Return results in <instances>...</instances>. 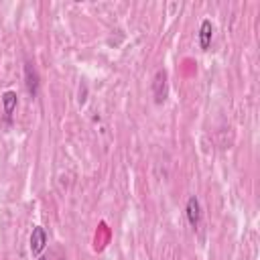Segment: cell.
<instances>
[{
  "instance_id": "cell-6",
  "label": "cell",
  "mask_w": 260,
  "mask_h": 260,
  "mask_svg": "<svg viewBox=\"0 0 260 260\" xmlns=\"http://www.w3.org/2000/svg\"><path fill=\"white\" fill-rule=\"evenodd\" d=\"M211 39H213V24L209 18L201 20V26H199V47L201 51H207L211 47Z\"/></svg>"
},
{
  "instance_id": "cell-2",
  "label": "cell",
  "mask_w": 260,
  "mask_h": 260,
  "mask_svg": "<svg viewBox=\"0 0 260 260\" xmlns=\"http://www.w3.org/2000/svg\"><path fill=\"white\" fill-rule=\"evenodd\" d=\"M24 85H26V91L37 98L39 95V85H41V79H39V71L35 67L32 61H24Z\"/></svg>"
},
{
  "instance_id": "cell-5",
  "label": "cell",
  "mask_w": 260,
  "mask_h": 260,
  "mask_svg": "<svg viewBox=\"0 0 260 260\" xmlns=\"http://www.w3.org/2000/svg\"><path fill=\"white\" fill-rule=\"evenodd\" d=\"M16 106H18V95H16V91H12V89L4 91V93H2V108H4V120H6L8 124L12 122V114H14Z\"/></svg>"
},
{
  "instance_id": "cell-4",
  "label": "cell",
  "mask_w": 260,
  "mask_h": 260,
  "mask_svg": "<svg viewBox=\"0 0 260 260\" xmlns=\"http://www.w3.org/2000/svg\"><path fill=\"white\" fill-rule=\"evenodd\" d=\"M185 215H187V221L193 230L199 228V223H201V203H199L197 195H189L187 205H185Z\"/></svg>"
},
{
  "instance_id": "cell-1",
  "label": "cell",
  "mask_w": 260,
  "mask_h": 260,
  "mask_svg": "<svg viewBox=\"0 0 260 260\" xmlns=\"http://www.w3.org/2000/svg\"><path fill=\"white\" fill-rule=\"evenodd\" d=\"M167 93H169L167 71L165 69H156L154 71V77H152V98H154V104H158V106L165 104Z\"/></svg>"
},
{
  "instance_id": "cell-7",
  "label": "cell",
  "mask_w": 260,
  "mask_h": 260,
  "mask_svg": "<svg viewBox=\"0 0 260 260\" xmlns=\"http://www.w3.org/2000/svg\"><path fill=\"white\" fill-rule=\"evenodd\" d=\"M37 260H49V258H47V256H39Z\"/></svg>"
},
{
  "instance_id": "cell-3",
  "label": "cell",
  "mask_w": 260,
  "mask_h": 260,
  "mask_svg": "<svg viewBox=\"0 0 260 260\" xmlns=\"http://www.w3.org/2000/svg\"><path fill=\"white\" fill-rule=\"evenodd\" d=\"M47 246V232L43 225H35L32 232H30V238H28V248H30V254L32 256H41V252L45 250Z\"/></svg>"
}]
</instances>
